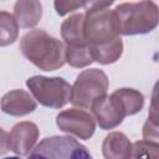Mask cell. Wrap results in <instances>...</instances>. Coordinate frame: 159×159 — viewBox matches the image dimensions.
Returning a JSON list of instances; mask_svg holds the SVG:
<instances>
[{"label": "cell", "mask_w": 159, "mask_h": 159, "mask_svg": "<svg viewBox=\"0 0 159 159\" xmlns=\"http://www.w3.org/2000/svg\"><path fill=\"white\" fill-rule=\"evenodd\" d=\"M20 50L31 63L43 71H55L66 63V46L41 29L25 34Z\"/></svg>", "instance_id": "cell-1"}, {"label": "cell", "mask_w": 159, "mask_h": 159, "mask_svg": "<svg viewBox=\"0 0 159 159\" xmlns=\"http://www.w3.org/2000/svg\"><path fill=\"white\" fill-rule=\"evenodd\" d=\"M113 1H84L86 14L83 32L89 47L107 43L119 37V24L114 11L109 10Z\"/></svg>", "instance_id": "cell-2"}, {"label": "cell", "mask_w": 159, "mask_h": 159, "mask_svg": "<svg viewBox=\"0 0 159 159\" xmlns=\"http://www.w3.org/2000/svg\"><path fill=\"white\" fill-rule=\"evenodd\" d=\"M122 35H143L158 26L159 10L154 1L123 2L113 10Z\"/></svg>", "instance_id": "cell-3"}, {"label": "cell", "mask_w": 159, "mask_h": 159, "mask_svg": "<svg viewBox=\"0 0 159 159\" xmlns=\"http://www.w3.org/2000/svg\"><path fill=\"white\" fill-rule=\"evenodd\" d=\"M27 159H92L88 149L70 135L43 138Z\"/></svg>", "instance_id": "cell-4"}, {"label": "cell", "mask_w": 159, "mask_h": 159, "mask_svg": "<svg viewBox=\"0 0 159 159\" xmlns=\"http://www.w3.org/2000/svg\"><path fill=\"white\" fill-rule=\"evenodd\" d=\"M26 86L35 99L48 108H62L71 98V86L61 77L34 76L26 81Z\"/></svg>", "instance_id": "cell-5"}, {"label": "cell", "mask_w": 159, "mask_h": 159, "mask_svg": "<svg viewBox=\"0 0 159 159\" xmlns=\"http://www.w3.org/2000/svg\"><path fill=\"white\" fill-rule=\"evenodd\" d=\"M108 89V77L98 68L81 72L71 86L70 102L81 108H89L94 99L104 96Z\"/></svg>", "instance_id": "cell-6"}, {"label": "cell", "mask_w": 159, "mask_h": 159, "mask_svg": "<svg viewBox=\"0 0 159 159\" xmlns=\"http://www.w3.org/2000/svg\"><path fill=\"white\" fill-rule=\"evenodd\" d=\"M56 124L60 130L84 140L89 139L96 129L93 116L80 108H70L60 112L56 117Z\"/></svg>", "instance_id": "cell-7"}, {"label": "cell", "mask_w": 159, "mask_h": 159, "mask_svg": "<svg viewBox=\"0 0 159 159\" xmlns=\"http://www.w3.org/2000/svg\"><path fill=\"white\" fill-rule=\"evenodd\" d=\"M89 108L99 128L103 130L116 128L127 117L123 104L120 103V101L114 93L109 96L104 94L94 99Z\"/></svg>", "instance_id": "cell-8"}, {"label": "cell", "mask_w": 159, "mask_h": 159, "mask_svg": "<svg viewBox=\"0 0 159 159\" xmlns=\"http://www.w3.org/2000/svg\"><path fill=\"white\" fill-rule=\"evenodd\" d=\"M39 134V128L34 122H20L12 127L9 134V149L17 155H27L34 149Z\"/></svg>", "instance_id": "cell-9"}, {"label": "cell", "mask_w": 159, "mask_h": 159, "mask_svg": "<svg viewBox=\"0 0 159 159\" xmlns=\"http://www.w3.org/2000/svg\"><path fill=\"white\" fill-rule=\"evenodd\" d=\"M0 107L6 114L21 117L32 113L36 109L37 103L26 91L14 89L2 96L0 99Z\"/></svg>", "instance_id": "cell-10"}, {"label": "cell", "mask_w": 159, "mask_h": 159, "mask_svg": "<svg viewBox=\"0 0 159 159\" xmlns=\"http://www.w3.org/2000/svg\"><path fill=\"white\" fill-rule=\"evenodd\" d=\"M42 16V5L36 0H20L15 2L14 17L17 26L22 29H31L36 26Z\"/></svg>", "instance_id": "cell-11"}, {"label": "cell", "mask_w": 159, "mask_h": 159, "mask_svg": "<svg viewBox=\"0 0 159 159\" xmlns=\"http://www.w3.org/2000/svg\"><path fill=\"white\" fill-rule=\"evenodd\" d=\"M132 143L122 132L109 133L102 144V153L106 159H129Z\"/></svg>", "instance_id": "cell-12"}, {"label": "cell", "mask_w": 159, "mask_h": 159, "mask_svg": "<svg viewBox=\"0 0 159 159\" xmlns=\"http://www.w3.org/2000/svg\"><path fill=\"white\" fill-rule=\"evenodd\" d=\"M84 14H73L61 25V36L67 46H86L83 32Z\"/></svg>", "instance_id": "cell-13"}, {"label": "cell", "mask_w": 159, "mask_h": 159, "mask_svg": "<svg viewBox=\"0 0 159 159\" xmlns=\"http://www.w3.org/2000/svg\"><path fill=\"white\" fill-rule=\"evenodd\" d=\"M93 61H97L102 65L114 63L119 60L123 52V41L120 37H117L107 43L89 47Z\"/></svg>", "instance_id": "cell-14"}, {"label": "cell", "mask_w": 159, "mask_h": 159, "mask_svg": "<svg viewBox=\"0 0 159 159\" xmlns=\"http://www.w3.org/2000/svg\"><path fill=\"white\" fill-rule=\"evenodd\" d=\"M113 93L123 104L127 116H133L142 111L144 106V97L139 91L133 88H119Z\"/></svg>", "instance_id": "cell-15"}, {"label": "cell", "mask_w": 159, "mask_h": 159, "mask_svg": "<svg viewBox=\"0 0 159 159\" xmlns=\"http://www.w3.org/2000/svg\"><path fill=\"white\" fill-rule=\"evenodd\" d=\"M19 36V26L12 14L0 11V47L12 45Z\"/></svg>", "instance_id": "cell-16"}, {"label": "cell", "mask_w": 159, "mask_h": 159, "mask_svg": "<svg viewBox=\"0 0 159 159\" xmlns=\"http://www.w3.org/2000/svg\"><path fill=\"white\" fill-rule=\"evenodd\" d=\"M66 62L77 68L86 67L93 62L91 48L86 46H67L66 47Z\"/></svg>", "instance_id": "cell-17"}, {"label": "cell", "mask_w": 159, "mask_h": 159, "mask_svg": "<svg viewBox=\"0 0 159 159\" xmlns=\"http://www.w3.org/2000/svg\"><path fill=\"white\" fill-rule=\"evenodd\" d=\"M129 159H159V144L150 140H138L132 144Z\"/></svg>", "instance_id": "cell-18"}, {"label": "cell", "mask_w": 159, "mask_h": 159, "mask_svg": "<svg viewBox=\"0 0 159 159\" xmlns=\"http://www.w3.org/2000/svg\"><path fill=\"white\" fill-rule=\"evenodd\" d=\"M143 138L144 140L157 142L158 143V114H157V102H155V92L153 96L150 113L148 116V120L143 127Z\"/></svg>", "instance_id": "cell-19"}, {"label": "cell", "mask_w": 159, "mask_h": 159, "mask_svg": "<svg viewBox=\"0 0 159 159\" xmlns=\"http://www.w3.org/2000/svg\"><path fill=\"white\" fill-rule=\"evenodd\" d=\"M53 5H55V9H56L57 14L60 16H63V15H66L68 12H72V11L80 9V7H83L84 1H71V0L70 1L68 0L67 1H60V0H57V1L53 2Z\"/></svg>", "instance_id": "cell-20"}, {"label": "cell", "mask_w": 159, "mask_h": 159, "mask_svg": "<svg viewBox=\"0 0 159 159\" xmlns=\"http://www.w3.org/2000/svg\"><path fill=\"white\" fill-rule=\"evenodd\" d=\"M9 150V134L0 128V155L5 154Z\"/></svg>", "instance_id": "cell-21"}, {"label": "cell", "mask_w": 159, "mask_h": 159, "mask_svg": "<svg viewBox=\"0 0 159 159\" xmlns=\"http://www.w3.org/2000/svg\"><path fill=\"white\" fill-rule=\"evenodd\" d=\"M4 159H20L19 157H6V158H4Z\"/></svg>", "instance_id": "cell-22"}]
</instances>
